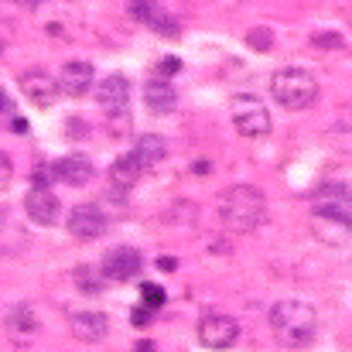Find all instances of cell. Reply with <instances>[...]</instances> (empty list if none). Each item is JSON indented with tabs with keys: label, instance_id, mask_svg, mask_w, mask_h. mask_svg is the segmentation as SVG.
I'll return each mask as SVG.
<instances>
[{
	"label": "cell",
	"instance_id": "obj_9",
	"mask_svg": "<svg viewBox=\"0 0 352 352\" xmlns=\"http://www.w3.org/2000/svg\"><path fill=\"white\" fill-rule=\"evenodd\" d=\"M58 199H55V192L48 188V185H34L28 195H24V212H28V219L31 223H38V226H52L55 219H58Z\"/></svg>",
	"mask_w": 352,
	"mask_h": 352
},
{
	"label": "cell",
	"instance_id": "obj_3",
	"mask_svg": "<svg viewBox=\"0 0 352 352\" xmlns=\"http://www.w3.org/2000/svg\"><path fill=\"white\" fill-rule=\"evenodd\" d=\"M270 93L284 110H308L318 100V82L305 69H280L270 79Z\"/></svg>",
	"mask_w": 352,
	"mask_h": 352
},
{
	"label": "cell",
	"instance_id": "obj_8",
	"mask_svg": "<svg viewBox=\"0 0 352 352\" xmlns=\"http://www.w3.org/2000/svg\"><path fill=\"white\" fill-rule=\"evenodd\" d=\"M21 93H24L34 107H52L62 89H58V79L48 76L45 69H28V72L21 76Z\"/></svg>",
	"mask_w": 352,
	"mask_h": 352
},
{
	"label": "cell",
	"instance_id": "obj_19",
	"mask_svg": "<svg viewBox=\"0 0 352 352\" xmlns=\"http://www.w3.org/2000/svg\"><path fill=\"white\" fill-rule=\"evenodd\" d=\"M144 24H151V28H154V31H161V34H178V24L171 21V14H168V10H161V3L151 10V17H147Z\"/></svg>",
	"mask_w": 352,
	"mask_h": 352
},
{
	"label": "cell",
	"instance_id": "obj_27",
	"mask_svg": "<svg viewBox=\"0 0 352 352\" xmlns=\"http://www.w3.org/2000/svg\"><path fill=\"white\" fill-rule=\"evenodd\" d=\"M147 322H151V318H147V308H137V311H133V325H147Z\"/></svg>",
	"mask_w": 352,
	"mask_h": 352
},
{
	"label": "cell",
	"instance_id": "obj_28",
	"mask_svg": "<svg viewBox=\"0 0 352 352\" xmlns=\"http://www.w3.org/2000/svg\"><path fill=\"white\" fill-rule=\"evenodd\" d=\"M161 270H175V260L171 256H161Z\"/></svg>",
	"mask_w": 352,
	"mask_h": 352
},
{
	"label": "cell",
	"instance_id": "obj_7",
	"mask_svg": "<svg viewBox=\"0 0 352 352\" xmlns=\"http://www.w3.org/2000/svg\"><path fill=\"white\" fill-rule=\"evenodd\" d=\"M239 339V325L230 315H206L199 322V342L206 349H230Z\"/></svg>",
	"mask_w": 352,
	"mask_h": 352
},
{
	"label": "cell",
	"instance_id": "obj_16",
	"mask_svg": "<svg viewBox=\"0 0 352 352\" xmlns=\"http://www.w3.org/2000/svg\"><path fill=\"white\" fill-rule=\"evenodd\" d=\"M126 96H130V82L123 76H107L100 86H96V100L100 107L110 113V110H123L126 107Z\"/></svg>",
	"mask_w": 352,
	"mask_h": 352
},
{
	"label": "cell",
	"instance_id": "obj_11",
	"mask_svg": "<svg viewBox=\"0 0 352 352\" xmlns=\"http://www.w3.org/2000/svg\"><path fill=\"white\" fill-rule=\"evenodd\" d=\"M140 267L144 263H140V253L133 246H117L103 260V277H110V280H130V277L140 274Z\"/></svg>",
	"mask_w": 352,
	"mask_h": 352
},
{
	"label": "cell",
	"instance_id": "obj_30",
	"mask_svg": "<svg viewBox=\"0 0 352 352\" xmlns=\"http://www.w3.org/2000/svg\"><path fill=\"white\" fill-rule=\"evenodd\" d=\"M0 55H3V41H0Z\"/></svg>",
	"mask_w": 352,
	"mask_h": 352
},
{
	"label": "cell",
	"instance_id": "obj_23",
	"mask_svg": "<svg viewBox=\"0 0 352 352\" xmlns=\"http://www.w3.org/2000/svg\"><path fill=\"white\" fill-rule=\"evenodd\" d=\"M140 291H144V305H151V308H161V305H164V287H157V284H144Z\"/></svg>",
	"mask_w": 352,
	"mask_h": 352
},
{
	"label": "cell",
	"instance_id": "obj_4",
	"mask_svg": "<svg viewBox=\"0 0 352 352\" xmlns=\"http://www.w3.org/2000/svg\"><path fill=\"white\" fill-rule=\"evenodd\" d=\"M311 209L322 223H332L339 230H352V192L346 185H339V182L322 185L311 195Z\"/></svg>",
	"mask_w": 352,
	"mask_h": 352
},
{
	"label": "cell",
	"instance_id": "obj_13",
	"mask_svg": "<svg viewBox=\"0 0 352 352\" xmlns=\"http://www.w3.org/2000/svg\"><path fill=\"white\" fill-rule=\"evenodd\" d=\"M52 171L58 175V182H65V185H76V188L89 185V182H93V175H96L93 161H89V157H82V154H69V157H62V161H58Z\"/></svg>",
	"mask_w": 352,
	"mask_h": 352
},
{
	"label": "cell",
	"instance_id": "obj_25",
	"mask_svg": "<svg viewBox=\"0 0 352 352\" xmlns=\"http://www.w3.org/2000/svg\"><path fill=\"white\" fill-rule=\"evenodd\" d=\"M178 69H182V62H178V58H164V62L157 65V72H161V79H171V76H175Z\"/></svg>",
	"mask_w": 352,
	"mask_h": 352
},
{
	"label": "cell",
	"instance_id": "obj_1",
	"mask_svg": "<svg viewBox=\"0 0 352 352\" xmlns=\"http://www.w3.org/2000/svg\"><path fill=\"white\" fill-rule=\"evenodd\" d=\"M270 332L280 346H291V349H305L315 342L318 336V311L308 305V301H298V298H284L270 308Z\"/></svg>",
	"mask_w": 352,
	"mask_h": 352
},
{
	"label": "cell",
	"instance_id": "obj_29",
	"mask_svg": "<svg viewBox=\"0 0 352 352\" xmlns=\"http://www.w3.org/2000/svg\"><path fill=\"white\" fill-rule=\"evenodd\" d=\"M0 110H7V96L3 93H0Z\"/></svg>",
	"mask_w": 352,
	"mask_h": 352
},
{
	"label": "cell",
	"instance_id": "obj_12",
	"mask_svg": "<svg viewBox=\"0 0 352 352\" xmlns=\"http://www.w3.org/2000/svg\"><path fill=\"white\" fill-rule=\"evenodd\" d=\"M58 89L65 96H82L93 89V65L89 62H69L58 72Z\"/></svg>",
	"mask_w": 352,
	"mask_h": 352
},
{
	"label": "cell",
	"instance_id": "obj_26",
	"mask_svg": "<svg viewBox=\"0 0 352 352\" xmlns=\"http://www.w3.org/2000/svg\"><path fill=\"white\" fill-rule=\"evenodd\" d=\"M311 41L322 45V48H336V45H342V38H339V34H329V31H325V34H315Z\"/></svg>",
	"mask_w": 352,
	"mask_h": 352
},
{
	"label": "cell",
	"instance_id": "obj_18",
	"mask_svg": "<svg viewBox=\"0 0 352 352\" xmlns=\"http://www.w3.org/2000/svg\"><path fill=\"white\" fill-rule=\"evenodd\" d=\"M133 154L140 157V164H144V168H154V164H161V161H164L168 144H164V137H157V133H144V137L137 140V151H133Z\"/></svg>",
	"mask_w": 352,
	"mask_h": 352
},
{
	"label": "cell",
	"instance_id": "obj_10",
	"mask_svg": "<svg viewBox=\"0 0 352 352\" xmlns=\"http://www.w3.org/2000/svg\"><path fill=\"white\" fill-rule=\"evenodd\" d=\"M69 233L76 236V239H82V243L100 239V236L107 233V216H103L96 206H79V209H72V216H69Z\"/></svg>",
	"mask_w": 352,
	"mask_h": 352
},
{
	"label": "cell",
	"instance_id": "obj_14",
	"mask_svg": "<svg viewBox=\"0 0 352 352\" xmlns=\"http://www.w3.org/2000/svg\"><path fill=\"white\" fill-rule=\"evenodd\" d=\"M144 100H147V110H151V113H171V110L178 107L175 86H171L168 79H161V76H154V79L144 86Z\"/></svg>",
	"mask_w": 352,
	"mask_h": 352
},
{
	"label": "cell",
	"instance_id": "obj_15",
	"mask_svg": "<svg viewBox=\"0 0 352 352\" xmlns=\"http://www.w3.org/2000/svg\"><path fill=\"white\" fill-rule=\"evenodd\" d=\"M107 332H110V322H107L103 311H79V315H72V336L76 339L100 342V339H107Z\"/></svg>",
	"mask_w": 352,
	"mask_h": 352
},
{
	"label": "cell",
	"instance_id": "obj_24",
	"mask_svg": "<svg viewBox=\"0 0 352 352\" xmlns=\"http://www.w3.org/2000/svg\"><path fill=\"white\" fill-rule=\"evenodd\" d=\"M10 175H14V164H10V157H7V154L0 151V188H7Z\"/></svg>",
	"mask_w": 352,
	"mask_h": 352
},
{
	"label": "cell",
	"instance_id": "obj_5",
	"mask_svg": "<svg viewBox=\"0 0 352 352\" xmlns=\"http://www.w3.org/2000/svg\"><path fill=\"white\" fill-rule=\"evenodd\" d=\"M3 329H7V339L17 346V349H31L41 336V315L31 301H17L7 308V318H3Z\"/></svg>",
	"mask_w": 352,
	"mask_h": 352
},
{
	"label": "cell",
	"instance_id": "obj_2",
	"mask_svg": "<svg viewBox=\"0 0 352 352\" xmlns=\"http://www.w3.org/2000/svg\"><path fill=\"white\" fill-rule=\"evenodd\" d=\"M216 216H219L226 233H253L263 223V216H267L263 192H256L250 185H233V188L219 192Z\"/></svg>",
	"mask_w": 352,
	"mask_h": 352
},
{
	"label": "cell",
	"instance_id": "obj_20",
	"mask_svg": "<svg viewBox=\"0 0 352 352\" xmlns=\"http://www.w3.org/2000/svg\"><path fill=\"white\" fill-rule=\"evenodd\" d=\"M107 126H110L113 137L130 133V113H126V107H123V110H110V113H107Z\"/></svg>",
	"mask_w": 352,
	"mask_h": 352
},
{
	"label": "cell",
	"instance_id": "obj_17",
	"mask_svg": "<svg viewBox=\"0 0 352 352\" xmlns=\"http://www.w3.org/2000/svg\"><path fill=\"white\" fill-rule=\"evenodd\" d=\"M140 175H144V164H140L137 154H123V157L113 161V168H110V182H113L117 188H133V185L140 182Z\"/></svg>",
	"mask_w": 352,
	"mask_h": 352
},
{
	"label": "cell",
	"instance_id": "obj_22",
	"mask_svg": "<svg viewBox=\"0 0 352 352\" xmlns=\"http://www.w3.org/2000/svg\"><path fill=\"white\" fill-rule=\"evenodd\" d=\"M246 41H250V48H253V52H270V45H274V34H270L267 28H253V31L246 34Z\"/></svg>",
	"mask_w": 352,
	"mask_h": 352
},
{
	"label": "cell",
	"instance_id": "obj_21",
	"mask_svg": "<svg viewBox=\"0 0 352 352\" xmlns=\"http://www.w3.org/2000/svg\"><path fill=\"white\" fill-rule=\"evenodd\" d=\"M76 280H79V287L86 291V294H100L103 291V277L100 274H93V270H76Z\"/></svg>",
	"mask_w": 352,
	"mask_h": 352
},
{
	"label": "cell",
	"instance_id": "obj_6",
	"mask_svg": "<svg viewBox=\"0 0 352 352\" xmlns=\"http://www.w3.org/2000/svg\"><path fill=\"white\" fill-rule=\"evenodd\" d=\"M230 117H233V126L243 137H267L270 133V113L256 96H236Z\"/></svg>",
	"mask_w": 352,
	"mask_h": 352
}]
</instances>
